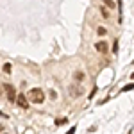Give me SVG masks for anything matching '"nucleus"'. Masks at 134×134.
<instances>
[{
	"label": "nucleus",
	"instance_id": "f257e3e1",
	"mask_svg": "<svg viewBox=\"0 0 134 134\" xmlns=\"http://www.w3.org/2000/svg\"><path fill=\"white\" fill-rule=\"evenodd\" d=\"M27 102L43 104V102H45V91H43L41 88H32L31 91L27 93Z\"/></svg>",
	"mask_w": 134,
	"mask_h": 134
},
{
	"label": "nucleus",
	"instance_id": "f03ea898",
	"mask_svg": "<svg viewBox=\"0 0 134 134\" xmlns=\"http://www.w3.org/2000/svg\"><path fill=\"white\" fill-rule=\"evenodd\" d=\"M2 88H4V91H5L7 100H9V102H14V100H16V88L11 86V84H5V86H2Z\"/></svg>",
	"mask_w": 134,
	"mask_h": 134
},
{
	"label": "nucleus",
	"instance_id": "7ed1b4c3",
	"mask_svg": "<svg viewBox=\"0 0 134 134\" xmlns=\"http://www.w3.org/2000/svg\"><path fill=\"white\" fill-rule=\"evenodd\" d=\"M14 102H18V105L23 107V109L29 107V102H27V97H25V95H16V100H14Z\"/></svg>",
	"mask_w": 134,
	"mask_h": 134
},
{
	"label": "nucleus",
	"instance_id": "20e7f679",
	"mask_svg": "<svg viewBox=\"0 0 134 134\" xmlns=\"http://www.w3.org/2000/svg\"><path fill=\"white\" fill-rule=\"evenodd\" d=\"M82 93H84L82 86H72V88H70V95H72V97H81Z\"/></svg>",
	"mask_w": 134,
	"mask_h": 134
},
{
	"label": "nucleus",
	"instance_id": "39448f33",
	"mask_svg": "<svg viewBox=\"0 0 134 134\" xmlns=\"http://www.w3.org/2000/svg\"><path fill=\"white\" fill-rule=\"evenodd\" d=\"M95 48L98 52H102V54H105L107 52V43L105 41H98V43H95Z\"/></svg>",
	"mask_w": 134,
	"mask_h": 134
},
{
	"label": "nucleus",
	"instance_id": "423d86ee",
	"mask_svg": "<svg viewBox=\"0 0 134 134\" xmlns=\"http://www.w3.org/2000/svg\"><path fill=\"white\" fill-rule=\"evenodd\" d=\"M105 32H107L105 27H98V29H97V34H98V36H105Z\"/></svg>",
	"mask_w": 134,
	"mask_h": 134
},
{
	"label": "nucleus",
	"instance_id": "0eeeda50",
	"mask_svg": "<svg viewBox=\"0 0 134 134\" xmlns=\"http://www.w3.org/2000/svg\"><path fill=\"white\" fill-rule=\"evenodd\" d=\"M104 2H105V5H107L109 9H113V7H114V2H113V0H104Z\"/></svg>",
	"mask_w": 134,
	"mask_h": 134
},
{
	"label": "nucleus",
	"instance_id": "6e6552de",
	"mask_svg": "<svg viewBox=\"0 0 134 134\" xmlns=\"http://www.w3.org/2000/svg\"><path fill=\"white\" fill-rule=\"evenodd\" d=\"M75 79H77V81H82V79H84V73L82 72H77V73H75Z\"/></svg>",
	"mask_w": 134,
	"mask_h": 134
},
{
	"label": "nucleus",
	"instance_id": "1a4fd4ad",
	"mask_svg": "<svg viewBox=\"0 0 134 134\" xmlns=\"http://www.w3.org/2000/svg\"><path fill=\"white\" fill-rule=\"evenodd\" d=\"M131 90H134V82L132 84H127V86L124 88V91H131Z\"/></svg>",
	"mask_w": 134,
	"mask_h": 134
},
{
	"label": "nucleus",
	"instance_id": "9d476101",
	"mask_svg": "<svg viewBox=\"0 0 134 134\" xmlns=\"http://www.w3.org/2000/svg\"><path fill=\"white\" fill-rule=\"evenodd\" d=\"M4 72L5 73H11V64L7 63V64H4Z\"/></svg>",
	"mask_w": 134,
	"mask_h": 134
},
{
	"label": "nucleus",
	"instance_id": "9b49d317",
	"mask_svg": "<svg viewBox=\"0 0 134 134\" xmlns=\"http://www.w3.org/2000/svg\"><path fill=\"white\" fill-rule=\"evenodd\" d=\"M102 16H104V18H109V11L104 9V7H102Z\"/></svg>",
	"mask_w": 134,
	"mask_h": 134
},
{
	"label": "nucleus",
	"instance_id": "f8f14e48",
	"mask_svg": "<svg viewBox=\"0 0 134 134\" xmlns=\"http://www.w3.org/2000/svg\"><path fill=\"white\" fill-rule=\"evenodd\" d=\"M113 52H114V54H118V41H114V47H113Z\"/></svg>",
	"mask_w": 134,
	"mask_h": 134
},
{
	"label": "nucleus",
	"instance_id": "ddd939ff",
	"mask_svg": "<svg viewBox=\"0 0 134 134\" xmlns=\"http://www.w3.org/2000/svg\"><path fill=\"white\" fill-rule=\"evenodd\" d=\"M73 131H75V129H70V131H68L66 134H73Z\"/></svg>",
	"mask_w": 134,
	"mask_h": 134
},
{
	"label": "nucleus",
	"instance_id": "4468645a",
	"mask_svg": "<svg viewBox=\"0 0 134 134\" xmlns=\"http://www.w3.org/2000/svg\"><path fill=\"white\" fill-rule=\"evenodd\" d=\"M2 131H4V127H2V125H0V132H2Z\"/></svg>",
	"mask_w": 134,
	"mask_h": 134
},
{
	"label": "nucleus",
	"instance_id": "2eb2a0df",
	"mask_svg": "<svg viewBox=\"0 0 134 134\" xmlns=\"http://www.w3.org/2000/svg\"><path fill=\"white\" fill-rule=\"evenodd\" d=\"M0 93H2V86H0Z\"/></svg>",
	"mask_w": 134,
	"mask_h": 134
},
{
	"label": "nucleus",
	"instance_id": "dca6fc26",
	"mask_svg": "<svg viewBox=\"0 0 134 134\" xmlns=\"http://www.w3.org/2000/svg\"><path fill=\"white\" fill-rule=\"evenodd\" d=\"M132 79H134V73H132Z\"/></svg>",
	"mask_w": 134,
	"mask_h": 134
}]
</instances>
